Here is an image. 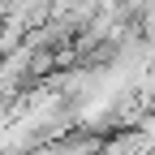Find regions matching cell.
I'll return each instance as SVG.
<instances>
[{
    "label": "cell",
    "instance_id": "1",
    "mask_svg": "<svg viewBox=\"0 0 155 155\" xmlns=\"http://www.w3.org/2000/svg\"><path fill=\"white\" fill-rule=\"evenodd\" d=\"M39 155H95V138H65V142H48Z\"/></svg>",
    "mask_w": 155,
    "mask_h": 155
}]
</instances>
